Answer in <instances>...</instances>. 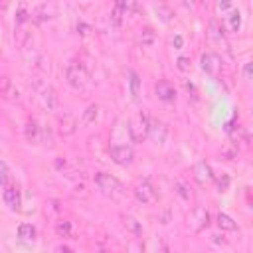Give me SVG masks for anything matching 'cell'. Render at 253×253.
<instances>
[{
    "label": "cell",
    "mask_w": 253,
    "mask_h": 253,
    "mask_svg": "<svg viewBox=\"0 0 253 253\" xmlns=\"http://www.w3.org/2000/svg\"><path fill=\"white\" fill-rule=\"evenodd\" d=\"M95 184H97L99 192H101L103 196L111 198V200H121V198H125V194H126L123 182H121L119 178H115L113 174H107V172L95 174Z\"/></svg>",
    "instance_id": "obj_1"
},
{
    "label": "cell",
    "mask_w": 253,
    "mask_h": 253,
    "mask_svg": "<svg viewBox=\"0 0 253 253\" xmlns=\"http://www.w3.org/2000/svg\"><path fill=\"white\" fill-rule=\"evenodd\" d=\"M65 79L73 89H85L89 85V73L79 61H69L65 67Z\"/></svg>",
    "instance_id": "obj_2"
},
{
    "label": "cell",
    "mask_w": 253,
    "mask_h": 253,
    "mask_svg": "<svg viewBox=\"0 0 253 253\" xmlns=\"http://www.w3.org/2000/svg\"><path fill=\"white\" fill-rule=\"evenodd\" d=\"M186 225H188V229L190 231H194V233H200L202 229H206L208 225H210V211L206 210V208H194L190 213H188V217H186Z\"/></svg>",
    "instance_id": "obj_3"
},
{
    "label": "cell",
    "mask_w": 253,
    "mask_h": 253,
    "mask_svg": "<svg viewBox=\"0 0 253 253\" xmlns=\"http://www.w3.org/2000/svg\"><path fill=\"white\" fill-rule=\"evenodd\" d=\"M132 194H134V198H136L138 202H142V204H154V202L158 200V194H156V190H154V186L150 184L148 178L138 180V182L132 186Z\"/></svg>",
    "instance_id": "obj_4"
},
{
    "label": "cell",
    "mask_w": 253,
    "mask_h": 253,
    "mask_svg": "<svg viewBox=\"0 0 253 253\" xmlns=\"http://www.w3.org/2000/svg\"><path fill=\"white\" fill-rule=\"evenodd\" d=\"M109 152H111L113 162L119 164V166H130L132 160H134V150L126 144H115V146H111Z\"/></svg>",
    "instance_id": "obj_5"
},
{
    "label": "cell",
    "mask_w": 253,
    "mask_h": 253,
    "mask_svg": "<svg viewBox=\"0 0 253 253\" xmlns=\"http://www.w3.org/2000/svg\"><path fill=\"white\" fill-rule=\"evenodd\" d=\"M166 125L154 117H148V123H146V134L156 142V144H162L166 140Z\"/></svg>",
    "instance_id": "obj_6"
},
{
    "label": "cell",
    "mask_w": 253,
    "mask_h": 253,
    "mask_svg": "<svg viewBox=\"0 0 253 253\" xmlns=\"http://www.w3.org/2000/svg\"><path fill=\"white\" fill-rule=\"evenodd\" d=\"M221 63H223V59L217 55V53H204L202 55V69L208 73V75H211V77H217L219 75V71H221Z\"/></svg>",
    "instance_id": "obj_7"
},
{
    "label": "cell",
    "mask_w": 253,
    "mask_h": 253,
    "mask_svg": "<svg viewBox=\"0 0 253 253\" xmlns=\"http://www.w3.org/2000/svg\"><path fill=\"white\" fill-rule=\"evenodd\" d=\"M4 204L12 211H18L20 210V206H22V194H20V188L16 184H8L4 188Z\"/></svg>",
    "instance_id": "obj_8"
},
{
    "label": "cell",
    "mask_w": 253,
    "mask_h": 253,
    "mask_svg": "<svg viewBox=\"0 0 253 253\" xmlns=\"http://www.w3.org/2000/svg\"><path fill=\"white\" fill-rule=\"evenodd\" d=\"M192 174H194V178H196L200 184H210V182L215 180V176H213V172H211V168H210V164H208L206 160L196 162L194 168H192Z\"/></svg>",
    "instance_id": "obj_9"
},
{
    "label": "cell",
    "mask_w": 253,
    "mask_h": 253,
    "mask_svg": "<svg viewBox=\"0 0 253 253\" xmlns=\"http://www.w3.org/2000/svg\"><path fill=\"white\" fill-rule=\"evenodd\" d=\"M57 16V4L55 2H43L34 10V18L38 22H47Z\"/></svg>",
    "instance_id": "obj_10"
},
{
    "label": "cell",
    "mask_w": 253,
    "mask_h": 253,
    "mask_svg": "<svg viewBox=\"0 0 253 253\" xmlns=\"http://www.w3.org/2000/svg\"><path fill=\"white\" fill-rule=\"evenodd\" d=\"M57 130H59V134H63V136L73 134V132L77 130V121H75V117L69 115V113L59 115V119H57Z\"/></svg>",
    "instance_id": "obj_11"
},
{
    "label": "cell",
    "mask_w": 253,
    "mask_h": 253,
    "mask_svg": "<svg viewBox=\"0 0 253 253\" xmlns=\"http://www.w3.org/2000/svg\"><path fill=\"white\" fill-rule=\"evenodd\" d=\"M154 91H156V97H158L160 101H164V103H170V101L176 99V89H174L168 81H158V83L154 85Z\"/></svg>",
    "instance_id": "obj_12"
},
{
    "label": "cell",
    "mask_w": 253,
    "mask_h": 253,
    "mask_svg": "<svg viewBox=\"0 0 253 253\" xmlns=\"http://www.w3.org/2000/svg\"><path fill=\"white\" fill-rule=\"evenodd\" d=\"M24 134H26V140L32 142V144H36V142L42 140V126L38 125L36 119H28V123L24 126Z\"/></svg>",
    "instance_id": "obj_13"
},
{
    "label": "cell",
    "mask_w": 253,
    "mask_h": 253,
    "mask_svg": "<svg viewBox=\"0 0 253 253\" xmlns=\"http://www.w3.org/2000/svg\"><path fill=\"white\" fill-rule=\"evenodd\" d=\"M227 132H229V136H231V142H233V146H237V144H241V146H247L249 144V134H247V130H245V126H229L227 128Z\"/></svg>",
    "instance_id": "obj_14"
},
{
    "label": "cell",
    "mask_w": 253,
    "mask_h": 253,
    "mask_svg": "<svg viewBox=\"0 0 253 253\" xmlns=\"http://www.w3.org/2000/svg\"><path fill=\"white\" fill-rule=\"evenodd\" d=\"M0 95H2L4 99H10V101L18 99V89H16V85L12 83L10 77H0Z\"/></svg>",
    "instance_id": "obj_15"
},
{
    "label": "cell",
    "mask_w": 253,
    "mask_h": 253,
    "mask_svg": "<svg viewBox=\"0 0 253 253\" xmlns=\"http://www.w3.org/2000/svg\"><path fill=\"white\" fill-rule=\"evenodd\" d=\"M40 101H42V105H43L45 109H55V107H57V95H55V91H53L51 87H45V89L42 91Z\"/></svg>",
    "instance_id": "obj_16"
},
{
    "label": "cell",
    "mask_w": 253,
    "mask_h": 253,
    "mask_svg": "<svg viewBox=\"0 0 253 253\" xmlns=\"http://www.w3.org/2000/svg\"><path fill=\"white\" fill-rule=\"evenodd\" d=\"M121 221H123V225H125L132 235H140V233H142V225L138 223V219H136V217L123 213V215H121Z\"/></svg>",
    "instance_id": "obj_17"
},
{
    "label": "cell",
    "mask_w": 253,
    "mask_h": 253,
    "mask_svg": "<svg viewBox=\"0 0 253 253\" xmlns=\"http://www.w3.org/2000/svg\"><path fill=\"white\" fill-rule=\"evenodd\" d=\"M128 87H130V95L134 101H138L140 97V77L136 71H128Z\"/></svg>",
    "instance_id": "obj_18"
},
{
    "label": "cell",
    "mask_w": 253,
    "mask_h": 253,
    "mask_svg": "<svg viewBox=\"0 0 253 253\" xmlns=\"http://www.w3.org/2000/svg\"><path fill=\"white\" fill-rule=\"evenodd\" d=\"M210 38L215 40L217 43H223V47H227V42H225V36H223V30L219 28V24L215 20L210 22Z\"/></svg>",
    "instance_id": "obj_19"
},
{
    "label": "cell",
    "mask_w": 253,
    "mask_h": 253,
    "mask_svg": "<svg viewBox=\"0 0 253 253\" xmlns=\"http://www.w3.org/2000/svg\"><path fill=\"white\" fill-rule=\"evenodd\" d=\"M97 117H99V107L93 103V105H89L85 111H83V117H81V125H91V123H95L97 121Z\"/></svg>",
    "instance_id": "obj_20"
},
{
    "label": "cell",
    "mask_w": 253,
    "mask_h": 253,
    "mask_svg": "<svg viewBox=\"0 0 253 253\" xmlns=\"http://www.w3.org/2000/svg\"><path fill=\"white\" fill-rule=\"evenodd\" d=\"M217 227L223 229V231H235L237 229V223L227 215V213H217Z\"/></svg>",
    "instance_id": "obj_21"
},
{
    "label": "cell",
    "mask_w": 253,
    "mask_h": 253,
    "mask_svg": "<svg viewBox=\"0 0 253 253\" xmlns=\"http://www.w3.org/2000/svg\"><path fill=\"white\" fill-rule=\"evenodd\" d=\"M18 237L22 241H34L36 239V227L32 223H22L18 227Z\"/></svg>",
    "instance_id": "obj_22"
},
{
    "label": "cell",
    "mask_w": 253,
    "mask_h": 253,
    "mask_svg": "<svg viewBox=\"0 0 253 253\" xmlns=\"http://www.w3.org/2000/svg\"><path fill=\"white\" fill-rule=\"evenodd\" d=\"M227 28L231 32H239V28H241V14H239L237 8L229 10V14H227Z\"/></svg>",
    "instance_id": "obj_23"
},
{
    "label": "cell",
    "mask_w": 253,
    "mask_h": 253,
    "mask_svg": "<svg viewBox=\"0 0 253 253\" xmlns=\"http://www.w3.org/2000/svg\"><path fill=\"white\" fill-rule=\"evenodd\" d=\"M154 40H156V34H154L152 28H142V30L138 32V43H140V45H152Z\"/></svg>",
    "instance_id": "obj_24"
},
{
    "label": "cell",
    "mask_w": 253,
    "mask_h": 253,
    "mask_svg": "<svg viewBox=\"0 0 253 253\" xmlns=\"http://www.w3.org/2000/svg\"><path fill=\"white\" fill-rule=\"evenodd\" d=\"M123 16H126V10H125V2H117V4H115V8H113V12H111V22H113L115 26H121V22H123Z\"/></svg>",
    "instance_id": "obj_25"
},
{
    "label": "cell",
    "mask_w": 253,
    "mask_h": 253,
    "mask_svg": "<svg viewBox=\"0 0 253 253\" xmlns=\"http://www.w3.org/2000/svg\"><path fill=\"white\" fill-rule=\"evenodd\" d=\"M55 233L59 237H71V221H57L55 223Z\"/></svg>",
    "instance_id": "obj_26"
},
{
    "label": "cell",
    "mask_w": 253,
    "mask_h": 253,
    "mask_svg": "<svg viewBox=\"0 0 253 253\" xmlns=\"http://www.w3.org/2000/svg\"><path fill=\"white\" fill-rule=\"evenodd\" d=\"M174 190H176V194H178L182 200H190V196H192V194H190V186H188L186 182H182V180H180V182H176Z\"/></svg>",
    "instance_id": "obj_27"
},
{
    "label": "cell",
    "mask_w": 253,
    "mask_h": 253,
    "mask_svg": "<svg viewBox=\"0 0 253 253\" xmlns=\"http://www.w3.org/2000/svg\"><path fill=\"white\" fill-rule=\"evenodd\" d=\"M8 178H10V168L4 160H0V188L8 186Z\"/></svg>",
    "instance_id": "obj_28"
},
{
    "label": "cell",
    "mask_w": 253,
    "mask_h": 253,
    "mask_svg": "<svg viewBox=\"0 0 253 253\" xmlns=\"http://www.w3.org/2000/svg\"><path fill=\"white\" fill-rule=\"evenodd\" d=\"M237 152H239V148L233 146V144H227V146L221 148V156H223L225 160H233V158H237Z\"/></svg>",
    "instance_id": "obj_29"
},
{
    "label": "cell",
    "mask_w": 253,
    "mask_h": 253,
    "mask_svg": "<svg viewBox=\"0 0 253 253\" xmlns=\"http://www.w3.org/2000/svg\"><path fill=\"white\" fill-rule=\"evenodd\" d=\"M26 22H28V12H26L24 6H20L18 12H16V26H22V24H26Z\"/></svg>",
    "instance_id": "obj_30"
},
{
    "label": "cell",
    "mask_w": 253,
    "mask_h": 253,
    "mask_svg": "<svg viewBox=\"0 0 253 253\" xmlns=\"http://www.w3.org/2000/svg\"><path fill=\"white\" fill-rule=\"evenodd\" d=\"M176 65H178V69H180V71H190V65H192V61H190V57H184V55H180V57L176 59Z\"/></svg>",
    "instance_id": "obj_31"
},
{
    "label": "cell",
    "mask_w": 253,
    "mask_h": 253,
    "mask_svg": "<svg viewBox=\"0 0 253 253\" xmlns=\"http://www.w3.org/2000/svg\"><path fill=\"white\" fill-rule=\"evenodd\" d=\"M215 182H217V188H219V192H225V190L229 188V176H227V174H221V176H219Z\"/></svg>",
    "instance_id": "obj_32"
},
{
    "label": "cell",
    "mask_w": 253,
    "mask_h": 253,
    "mask_svg": "<svg viewBox=\"0 0 253 253\" xmlns=\"http://www.w3.org/2000/svg\"><path fill=\"white\" fill-rule=\"evenodd\" d=\"M235 6L231 4V2H217V10H221V12H229V10H233Z\"/></svg>",
    "instance_id": "obj_33"
},
{
    "label": "cell",
    "mask_w": 253,
    "mask_h": 253,
    "mask_svg": "<svg viewBox=\"0 0 253 253\" xmlns=\"http://www.w3.org/2000/svg\"><path fill=\"white\" fill-rule=\"evenodd\" d=\"M172 43H174L176 47H182V43H184V40H182L180 36H174V38H172Z\"/></svg>",
    "instance_id": "obj_34"
},
{
    "label": "cell",
    "mask_w": 253,
    "mask_h": 253,
    "mask_svg": "<svg viewBox=\"0 0 253 253\" xmlns=\"http://www.w3.org/2000/svg\"><path fill=\"white\" fill-rule=\"evenodd\" d=\"M243 73H245V79H249V75H251V63H247V65H245Z\"/></svg>",
    "instance_id": "obj_35"
},
{
    "label": "cell",
    "mask_w": 253,
    "mask_h": 253,
    "mask_svg": "<svg viewBox=\"0 0 253 253\" xmlns=\"http://www.w3.org/2000/svg\"><path fill=\"white\" fill-rule=\"evenodd\" d=\"M162 253H170V247H168L166 241H162Z\"/></svg>",
    "instance_id": "obj_36"
},
{
    "label": "cell",
    "mask_w": 253,
    "mask_h": 253,
    "mask_svg": "<svg viewBox=\"0 0 253 253\" xmlns=\"http://www.w3.org/2000/svg\"><path fill=\"white\" fill-rule=\"evenodd\" d=\"M59 253H73L71 249H67V247H59Z\"/></svg>",
    "instance_id": "obj_37"
}]
</instances>
